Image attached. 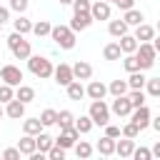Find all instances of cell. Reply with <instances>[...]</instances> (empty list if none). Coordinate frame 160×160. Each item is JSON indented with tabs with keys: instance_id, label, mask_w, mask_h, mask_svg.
<instances>
[{
	"instance_id": "obj_33",
	"label": "cell",
	"mask_w": 160,
	"mask_h": 160,
	"mask_svg": "<svg viewBox=\"0 0 160 160\" xmlns=\"http://www.w3.org/2000/svg\"><path fill=\"white\" fill-rule=\"evenodd\" d=\"M75 155L82 158V160L90 158V155H92V145H90L88 140H78V142H75Z\"/></svg>"
},
{
	"instance_id": "obj_19",
	"label": "cell",
	"mask_w": 160,
	"mask_h": 160,
	"mask_svg": "<svg viewBox=\"0 0 160 160\" xmlns=\"http://www.w3.org/2000/svg\"><path fill=\"white\" fill-rule=\"evenodd\" d=\"M118 45H120L122 55H128V52H135L140 42H138V38H135V35H128V32H125L122 38H118Z\"/></svg>"
},
{
	"instance_id": "obj_8",
	"label": "cell",
	"mask_w": 160,
	"mask_h": 160,
	"mask_svg": "<svg viewBox=\"0 0 160 160\" xmlns=\"http://www.w3.org/2000/svg\"><path fill=\"white\" fill-rule=\"evenodd\" d=\"M78 138H80V132H78V128L75 125H70V128H62L60 130V135L55 138V142L60 145V148H75V142H78Z\"/></svg>"
},
{
	"instance_id": "obj_27",
	"label": "cell",
	"mask_w": 160,
	"mask_h": 160,
	"mask_svg": "<svg viewBox=\"0 0 160 160\" xmlns=\"http://www.w3.org/2000/svg\"><path fill=\"white\" fill-rule=\"evenodd\" d=\"M22 132H28V135H38V132H42V122H40V118H28V120H22Z\"/></svg>"
},
{
	"instance_id": "obj_6",
	"label": "cell",
	"mask_w": 160,
	"mask_h": 160,
	"mask_svg": "<svg viewBox=\"0 0 160 160\" xmlns=\"http://www.w3.org/2000/svg\"><path fill=\"white\" fill-rule=\"evenodd\" d=\"M0 80L8 82V85H12V88H18L22 82V70L18 65H2L0 68Z\"/></svg>"
},
{
	"instance_id": "obj_39",
	"label": "cell",
	"mask_w": 160,
	"mask_h": 160,
	"mask_svg": "<svg viewBox=\"0 0 160 160\" xmlns=\"http://www.w3.org/2000/svg\"><path fill=\"white\" fill-rule=\"evenodd\" d=\"M12 98H15V88L8 85V82H2V85H0V102L5 105V102H10Z\"/></svg>"
},
{
	"instance_id": "obj_18",
	"label": "cell",
	"mask_w": 160,
	"mask_h": 160,
	"mask_svg": "<svg viewBox=\"0 0 160 160\" xmlns=\"http://www.w3.org/2000/svg\"><path fill=\"white\" fill-rule=\"evenodd\" d=\"M18 150H20V155H28V158H30V155L38 150V145H35V135H28V132H25V135L18 140Z\"/></svg>"
},
{
	"instance_id": "obj_25",
	"label": "cell",
	"mask_w": 160,
	"mask_h": 160,
	"mask_svg": "<svg viewBox=\"0 0 160 160\" xmlns=\"http://www.w3.org/2000/svg\"><path fill=\"white\" fill-rule=\"evenodd\" d=\"M145 75H142V70H135V72H130V78H128V88L130 90H142L145 88Z\"/></svg>"
},
{
	"instance_id": "obj_2",
	"label": "cell",
	"mask_w": 160,
	"mask_h": 160,
	"mask_svg": "<svg viewBox=\"0 0 160 160\" xmlns=\"http://www.w3.org/2000/svg\"><path fill=\"white\" fill-rule=\"evenodd\" d=\"M8 48L10 52L18 58V60H28L32 55V48H30V40H25V35H20L18 30L8 35Z\"/></svg>"
},
{
	"instance_id": "obj_47",
	"label": "cell",
	"mask_w": 160,
	"mask_h": 160,
	"mask_svg": "<svg viewBox=\"0 0 160 160\" xmlns=\"http://www.w3.org/2000/svg\"><path fill=\"white\" fill-rule=\"evenodd\" d=\"M115 5H118V8L122 10V12H125V10H130V8H135V0H118Z\"/></svg>"
},
{
	"instance_id": "obj_48",
	"label": "cell",
	"mask_w": 160,
	"mask_h": 160,
	"mask_svg": "<svg viewBox=\"0 0 160 160\" xmlns=\"http://www.w3.org/2000/svg\"><path fill=\"white\" fill-rule=\"evenodd\" d=\"M10 20V8H0V25H5Z\"/></svg>"
},
{
	"instance_id": "obj_52",
	"label": "cell",
	"mask_w": 160,
	"mask_h": 160,
	"mask_svg": "<svg viewBox=\"0 0 160 160\" xmlns=\"http://www.w3.org/2000/svg\"><path fill=\"white\" fill-rule=\"evenodd\" d=\"M60 5H72V0H58Z\"/></svg>"
},
{
	"instance_id": "obj_5",
	"label": "cell",
	"mask_w": 160,
	"mask_h": 160,
	"mask_svg": "<svg viewBox=\"0 0 160 160\" xmlns=\"http://www.w3.org/2000/svg\"><path fill=\"white\" fill-rule=\"evenodd\" d=\"M135 55H138L140 70H150V68L155 65V58H158V52H155L152 42H140V45H138V50H135Z\"/></svg>"
},
{
	"instance_id": "obj_30",
	"label": "cell",
	"mask_w": 160,
	"mask_h": 160,
	"mask_svg": "<svg viewBox=\"0 0 160 160\" xmlns=\"http://www.w3.org/2000/svg\"><path fill=\"white\" fill-rule=\"evenodd\" d=\"M75 128H78L80 135H88V132L92 130V118H90V115H80V118H75Z\"/></svg>"
},
{
	"instance_id": "obj_3",
	"label": "cell",
	"mask_w": 160,
	"mask_h": 160,
	"mask_svg": "<svg viewBox=\"0 0 160 160\" xmlns=\"http://www.w3.org/2000/svg\"><path fill=\"white\" fill-rule=\"evenodd\" d=\"M28 70H30L35 78H40V80H48V78H52L55 65H52L48 58H42V55H30V58H28Z\"/></svg>"
},
{
	"instance_id": "obj_34",
	"label": "cell",
	"mask_w": 160,
	"mask_h": 160,
	"mask_svg": "<svg viewBox=\"0 0 160 160\" xmlns=\"http://www.w3.org/2000/svg\"><path fill=\"white\" fill-rule=\"evenodd\" d=\"M50 30H52V25H50L48 20H38V22H32V32H35L38 38H45V35H50Z\"/></svg>"
},
{
	"instance_id": "obj_7",
	"label": "cell",
	"mask_w": 160,
	"mask_h": 160,
	"mask_svg": "<svg viewBox=\"0 0 160 160\" xmlns=\"http://www.w3.org/2000/svg\"><path fill=\"white\" fill-rule=\"evenodd\" d=\"M52 78H55V82H58L60 88H68V85L75 80V75H72V65H68V62H60V65L52 70Z\"/></svg>"
},
{
	"instance_id": "obj_12",
	"label": "cell",
	"mask_w": 160,
	"mask_h": 160,
	"mask_svg": "<svg viewBox=\"0 0 160 160\" xmlns=\"http://www.w3.org/2000/svg\"><path fill=\"white\" fill-rule=\"evenodd\" d=\"M90 25H92V15H90V12H75L72 20H70V28H72L75 32H82V30H88Z\"/></svg>"
},
{
	"instance_id": "obj_4",
	"label": "cell",
	"mask_w": 160,
	"mask_h": 160,
	"mask_svg": "<svg viewBox=\"0 0 160 160\" xmlns=\"http://www.w3.org/2000/svg\"><path fill=\"white\" fill-rule=\"evenodd\" d=\"M88 115L92 118V125H102V128H105V125L110 122V108L105 105V100H92Z\"/></svg>"
},
{
	"instance_id": "obj_22",
	"label": "cell",
	"mask_w": 160,
	"mask_h": 160,
	"mask_svg": "<svg viewBox=\"0 0 160 160\" xmlns=\"http://www.w3.org/2000/svg\"><path fill=\"white\" fill-rule=\"evenodd\" d=\"M35 145H38V150H40V152H45V155H48V150L55 145V138H52V135H48V132H38V135H35Z\"/></svg>"
},
{
	"instance_id": "obj_53",
	"label": "cell",
	"mask_w": 160,
	"mask_h": 160,
	"mask_svg": "<svg viewBox=\"0 0 160 160\" xmlns=\"http://www.w3.org/2000/svg\"><path fill=\"white\" fill-rule=\"evenodd\" d=\"M5 118V108H2V102H0V120Z\"/></svg>"
},
{
	"instance_id": "obj_26",
	"label": "cell",
	"mask_w": 160,
	"mask_h": 160,
	"mask_svg": "<svg viewBox=\"0 0 160 160\" xmlns=\"http://www.w3.org/2000/svg\"><path fill=\"white\" fill-rule=\"evenodd\" d=\"M65 90H68V98H70V100H82V98H85V88H82L80 80H72Z\"/></svg>"
},
{
	"instance_id": "obj_29",
	"label": "cell",
	"mask_w": 160,
	"mask_h": 160,
	"mask_svg": "<svg viewBox=\"0 0 160 160\" xmlns=\"http://www.w3.org/2000/svg\"><path fill=\"white\" fill-rule=\"evenodd\" d=\"M128 80H112L110 85H108V92L112 95V98H118V95H128Z\"/></svg>"
},
{
	"instance_id": "obj_14",
	"label": "cell",
	"mask_w": 160,
	"mask_h": 160,
	"mask_svg": "<svg viewBox=\"0 0 160 160\" xmlns=\"http://www.w3.org/2000/svg\"><path fill=\"white\" fill-rule=\"evenodd\" d=\"M132 150H135V140H132V138H125V135H122V140H115V155H120V158H132Z\"/></svg>"
},
{
	"instance_id": "obj_20",
	"label": "cell",
	"mask_w": 160,
	"mask_h": 160,
	"mask_svg": "<svg viewBox=\"0 0 160 160\" xmlns=\"http://www.w3.org/2000/svg\"><path fill=\"white\" fill-rule=\"evenodd\" d=\"M95 150L100 152V155H115V138H108V135H102L100 140H98V145H95Z\"/></svg>"
},
{
	"instance_id": "obj_11",
	"label": "cell",
	"mask_w": 160,
	"mask_h": 160,
	"mask_svg": "<svg viewBox=\"0 0 160 160\" xmlns=\"http://www.w3.org/2000/svg\"><path fill=\"white\" fill-rule=\"evenodd\" d=\"M90 15H92V20H110V2L95 0L90 5Z\"/></svg>"
},
{
	"instance_id": "obj_28",
	"label": "cell",
	"mask_w": 160,
	"mask_h": 160,
	"mask_svg": "<svg viewBox=\"0 0 160 160\" xmlns=\"http://www.w3.org/2000/svg\"><path fill=\"white\" fill-rule=\"evenodd\" d=\"M102 58H105V60H120V58H122L120 45H118V42H108V45L102 48Z\"/></svg>"
},
{
	"instance_id": "obj_15",
	"label": "cell",
	"mask_w": 160,
	"mask_h": 160,
	"mask_svg": "<svg viewBox=\"0 0 160 160\" xmlns=\"http://www.w3.org/2000/svg\"><path fill=\"white\" fill-rule=\"evenodd\" d=\"M5 115L12 118V120H20L25 115V102H20L18 98H12L10 102H5Z\"/></svg>"
},
{
	"instance_id": "obj_55",
	"label": "cell",
	"mask_w": 160,
	"mask_h": 160,
	"mask_svg": "<svg viewBox=\"0 0 160 160\" xmlns=\"http://www.w3.org/2000/svg\"><path fill=\"white\" fill-rule=\"evenodd\" d=\"M105 2H118V0H105Z\"/></svg>"
},
{
	"instance_id": "obj_16",
	"label": "cell",
	"mask_w": 160,
	"mask_h": 160,
	"mask_svg": "<svg viewBox=\"0 0 160 160\" xmlns=\"http://www.w3.org/2000/svg\"><path fill=\"white\" fill-rule=\"evenodd\" d=\"M155 28L152 25H148V22H140V25H135V38H138V42H150L152 38H155Z\"/></svg>"
},
{
	"instance_id": "obj_42",
	"label": "cell",
	"mask_w": 160,
	"mask_h": 160,
	"mask_svg": "<svg viewBox=\"0 0 160 160\" xmlns=\"http://www.w3.org/2000/svg\"><path fill=\"white\" fill-rule=\"evenodd\" d=\"M132 158H135V160H150V158H152V150H150V148H135V150H132Z\"/></svg>"
},
{
	"instance_id": "obj_23",
	"label": "cell",
	"mask_w": 160,
	"mask_h": 160,
	"mask_svg": "<svg viewBox=\"0 0 160 160\" xmlns=\"http://www.w3.org/2000/svg\"><path fill=\"white\" fill-rule=\"evenodd\" d=\"M122 20L128 22V25H140V22H145V15L138 10V8H130V10H125V15H122Z\"/></svg>"
},
{
	"instance_id": "obj_35",
	"label": "cell",
	"mask_w": 160,
	"mask_h": 160,
	"mask_svg": "<svg viewBox=\"0 0 160 160\" xmlns=\"http://www.w3.org/2000/svg\"><path fill=\"white\" fill-rule=\"evenodd\" d=\"M122 68H125L128 72H135V70H140V62H138V55H135V52H128V55L122 58Z\"/></svg>"
},
{
	"instance_id": "obj_1",
	"label": "cell",
	"mask_w": 160,
	"mask_h": 160,
	"mask_svg": "<svg viewBox=\"0 0 160 160\" xmlns=\"http://www.w3.org/2000/svg\"><path fill=\"white\" fill-rule=\"evenodd\" d=\"M50 38L60 50H72L75 48V30L70 25H52Z\"/></svg>"
},
{
	"instance_id": "obj_46",
	"label": "cell",
	"mask_w": 160,
	"mask_h": 160,
	"mask_svg": "<svg viewBox=\"0 0 160 160\" xmlns=\"http://www.w3.org/2000/svg\"><path fill=\"white\" fill-rule=\"evenodd\" d=\"M2 160H20V150L18 148H8L2 152Z\"/></svg>"
},
{
	"instance_id": "obj_44",
	"label": "cell",
	"mask_w": 160,
	"mask_h": 160,
	"mask_svg": "<svg viewBox=\"0 0 160 160\" xmlns=\"http://www.w3.org/2000/svg\"><path fill=\"white\" fill-rule=\"evenodd\" d=\"M105 135H108V138H115V140H118V138H122L120 125H110V122H108V125H105Z\"/></svg>"
},
{
	"instance_id": "obj_43",
	"label": "cell",
	"mask_w": 160,
	"mask_h": 160,
	"mask_svg": "<svg viewBox=\"0 0 160 160\" xmlns=\"http://www.w3.org/2000/svg\"><path fill=\"white\" fill-rule=\"evenodd\" d=\"M90 0H72V10L75 12H90Z\"/></svg>"
},
{
	"instance_id": "obj_13",
	"label": "cell",
	"mask_w": 160,
	"mask_h": 160,
	"mask_svg": "<svg viewBox=\"0 0 160 160\" xmlns=\"http://www.w3.org/2000/svg\"><path fill=\"white\" fill-rule=\"evenodd\" d=\"M85 95H88L90 100H102V98L108 95V85L100 82V80H90V85L85 88Z\"/></svg>"
},
{
	"instance_id": "obj_40",
	"label": "cell",
	"mask_w": 160,
	"mask_h": 160,
	"mask_svg": "<svg viewBox=\"0 0 160 160\" xmlns=\"http://www.w3.org/2000/svg\"><path fill=\"white\" fill-rule=\"evenodd\" d=\"M120 132H122L125 138H132V140H135V138L140 135V128H138V125H135V122L130 120L128 125H122V128H120Z\"/></svg>"
},
{
	"instance_id": "obj_54",
	"label": "cell",
	"mask_w": 160,
	"mask_h": 160,
	"mask_svg": "<svg viewBox=\"0 0 160 160\" xmlns=\"http://www.w3.org/2000/svg\"><path fill=\"white\" fill-rule=\"evenodd\" d=\"M155 30H158V32H160V20H158V28H155Z\"/></svg>"
},
{
	"instance_id": "obj_17",
	"label": "cell",
	"mask_w": 160,
	"mask_h": 160,
	"mask_svg": "<svg viewBox=\"0 0 160 160\" xmlns=\"http://www.w3.org/2000/svg\"><path fill=\"white\" fill-rule=\"evenodd\" d=\"M72 75H75V80H90L92 78V65L85 62V60H78L72 65Z\"/></svg>"
},
{
	"instance_id": "obj_49",
	"label": "cell",
	"mask_w": 160,
	"mask_h": 160,
	"mask_svg": "<svg viewBox=\"0 0 160 160\" xmlns=\"http://www.w3.org/2000/svg\"><path fill=\"white\" fill-rule=\"evenodd\" d=\"M150 125H152L155 132H160V115H158V118H150Z\"/></svg>"
},
{
	"instance_id": "obj_10",
	"label": "cell",
	"mask_w": 160,
	"mask_h": 160,
	"mask_svg": "<svg viewBox=\"0 0 160 160\" xmlns=\"http://www.w3.org/2000/svg\"><path fill=\"white\" fill-rule=\"evenodd\" d=\"M130 120L140 128V130H145L148 125H150V110H148V105H140V108H132V112H130Z\"/></svg>"
},
{
	"instance_id": "obj_51",
	"label": "cell",
	"mask_w": 160,
	"mask_h": 160,
	"mask_svg": "<svg viewBox=\"0 0 160 160\" xmlns=\"http://www.w3.org/2000/svg\"><path fill=\"white\" fill-rule=\"evenodd\" d=\"M150 42H152V48H155V52H160V35H155V38H152Z\"/></svg>"
},
{
	"instance_id": "obj_36",
	"label": "cell",
	"mask_w": 160,
	"mask_h": 160,
	"mask_svg": "<svg viewBox=\"0 0 160 160\" xmlns=\"http://www.w3.org/2000/svg\"><path fill=\"white\" fill-rule=\"evenodd\" d=\"M58 125H60V130L75 125V115H72L70 110H60V112H58Z\"/></svg>"
},
{
	"instance_id": "obj_21",
	"label": "cell",
	"mask_w": 160,
	"mask_h": 160,
	"mask_svg": "<svg viewBox=\"0 0 160 160\" xmlns=\"http://www.w3.org/2000/svg\"><path fill=\"white\" fill-rule=\"evenodd\" d=\"M15 98H18L20 102H25V105H28V102H32V100H35V88H30V85H22V82H20V85H18V90H15Z\"/></svg>"
},
{
	"instance_id": "obj_37",
	"label": "cell",
	"mask_w": 160,
	"mask_h": 160,
	"mask_svg": "<svg viewBox=\"0 0 160 160\" xmlns=\"http://www.w3.org/2000/svg\"><path fill=\"white\" fill-rule=\"evenodd\" d=\"M145 90L150 98H160V78H148L145 80Z\"/></svg>"
},
{
	"instance_id": "obj_50",
	"label": "cell",
	"mask_w": 160,
	"mask_h": 160,
	"mask_svg": "<svg viewBox=\"0 0 160 160\" xmlns=\"http://www.w3.org/2000/svg\"><path fill=\"white\" fill-rule=\"evenodd\" d=\"M150 150H152V158H160V140H158V142H155Z\"/></svg>"
},
{
	"instance_id": "obj_45",
	"label": "cell",
	"mask_w": 160,
	"mask_h": 160,
	"mask_svg": "<svg viewBox=\"0 0 160 160\" xmlns=\"http://www.w3.org/2000/svg\"><path fill=\"white\" fill-rule=\"evenodd\" d=\"M10 10H15V12H25V10H28V0H10Z\"/></svg>"
},
{
	"instance_id": "obj_41",
	"label": "cell",
	"mask_w": 160,
	"mask_h": 160,
	"mask_svg": "<svg viewBox=\"0 0 160 160\" xmlns=\"http://www.w3.org/2000/svg\"><path fill=\"white\" fill-rule=\"evenodd\" d=\"M48 158H50V160H65V148H60V145L55 142V145L48 150Z\"/></svg>"
},
{
	"instance_id": "obj_38",
	"label": "cell",
	"mask_w": 160,
	"mask_h": 160,
	"mask_svg": "<svg viewBox=\"0 0 160 160\" xmlns=\"http://www.w3.org/2000/svg\"><path fill=\"white\" fill-rule=\"evenodd\" d=\"M128 98H130V105H132V108L145 105V92H142V90H128Z\"/></svg>"
},
{
	"instance_id": "obj_32",
	"label": "cell",
	"mask_w": 160,
	"mask_h": 160,
	"mask_svg": "<svg viewBox=\"0 0 160 160\" xmlns=\"http://www.w3.org/2000/svg\"><path fill=\"white\" fill-rule=\"evenodd\" d=\"M40 122H42V128H50V125H58V110H52V108H48V110H42V112H40Z\"/></svg>"
},
{
	"instance_id": "obj_9",
	"label": "cell",
	"mask_w": 160,
	"mask_h": 160,
	"mask_svg": "<svg viewBox=\"0 0 160 160\" xmlns=\"http://www.w3.org/2000/svg\"><path fill=\"white\" fill-rule=\"evenodd\" d=\"M110 112L118 115V118H130V112H132L130 98H128V95H118V98L112 100V105H110Z\"/></svg>"
},
{
	"instance_id": "obj_31",
	"label": "cell",
	"mask_w": 160,
	"mask_h": 160,
	"mask_svg": "<svg viewBox=\"0 0 160 160\" xmlns=\"http://www.w3.org/2000/svg\"><path fill=\"white\" fill-rule=\"evenodd\" d=\"M12 28H15L20 35H28V32H32V22H30L28 18H22V15H18V20H12Z\"/></svg>"
},
{
	"instance_id": "obj_24",
	"label": "cell",
	"mask_w": 160,
	"mask_h": 160,
	"mask_svg": "<svg viewBox=\"0 0 160 160\" xmlns=\"http://www.w3.org/2000/svg\"><path fill=\"white\" fill-rule=\"evenodd\" d=\"M128 22L125 20H110V25H108V32L112 35V38H122L125 32H128Z\"/></svg>"
}]
</instances>
